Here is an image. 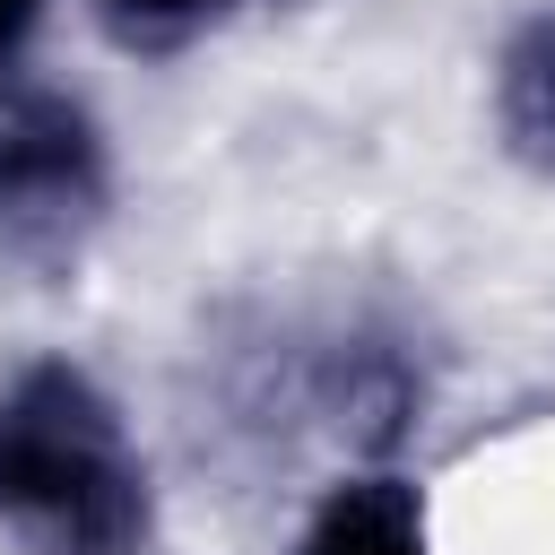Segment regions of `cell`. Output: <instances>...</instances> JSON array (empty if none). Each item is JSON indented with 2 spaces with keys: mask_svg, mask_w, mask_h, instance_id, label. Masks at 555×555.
<instances>
[{
  "mask_svg": "<svg viewBox=\"0 0 555 555\" xmlns=\"http://www.w3.org/2000/svg\"><path fill=\"white\" fill-rule=\"evenodd\" d=\"M0 520L35 555H139L147 460L78 364H26L0 390Z\"/></svg>",
  "mask_w": 555,
  "mask_h": 555,
  "instance_id": "cell-1",
  "label": "cell"
},
{
  "mask_svg": "<svg viewBox=\"0 0 555 555\" xmlns=\"http://www.w3.org/2000/svg\"><path fill=\"white\" fill-rule=\"evenodd\" d=\"M104 217V139L87 104L52 87H17L0 104V251L9 260H69Z\"/></svg>",
  "mask_w": 555,
  "mask_h": 555,
  "instance_id": "cell-2",
  "label": "cell"
},
{
  "mask_svg": "<svg viewBox=\"0 0 555 555\" xmlns=\"http://www.w3.org/2000/svg\"><path fill=\"white\" fill-rule=\"evenodd\" d=\"M295 555H434L408 477H347L295 538Z\"/></svg>",
  "mask_w": 555,
  "mask_h": 555,
  "instance_id": "cell-3",
  "label": "cell"
},
{
  "mask_svg": "<svg viewBox=\"0 0 555 555\" xmlns=\"http://www.w3.org/2000/svg\"><path fill=\"white\" fill-rule=\"evenodd\" d=\"M494 121L529 173H555V9L529 17L494 61Z\"/></svg>",
  "mask_w": 555,
  "mask_h": 555,
  "instance_id": "cell-4",
  "label": "cell"
},
{
  "mask_svg": "<svg viewBox=\"0 0 555 555\" xmlns=\"http://www.w3.org/2000/svg\"><path fill=\"white\" fill-rule=\"evenodd\" d=\"M225 9H234V0H95L104 35H113L121 52H182V43L208 35Z\"/></svg>",
  "mask_w": 555,
  "mask_h": 555,
  "instance_id": "cell-5",
  "label": "cell"
},
{
  "mask_svg": "<svg viewBox=\"0 0 555 555\" xmlns=\"http://www.w3.org/2000/svg\"><path fill=\"white\" fill-rule=\"evenodd\" d=\"M35 17H43V0H0V61L35 35Z\"/></svg>",
  "mask_w": 555,
  "mask_h": 555,
  "instance_id": "cell-6",
  "label": "cell"
}]
</instances>
